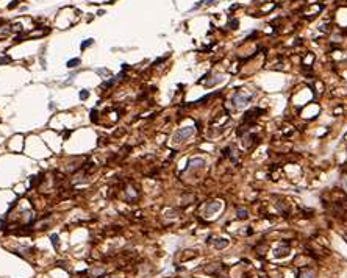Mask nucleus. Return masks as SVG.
Masks as SVG:
<instances>
[{"instance_id":"nucleus-16","label":"nucleus","mask_w":347,"mask_h":278,"mask_svg":"<svg viewBox=\"0 0 347 278\" xmlns=\"http://www.w3.org/2000/svg\"><path fill=\"white\" fill-rule=\"evenodd\" d=\"M261 278H266V277H261Z\"/></svg>"},{"instance_id":"nucleus-13","label":"nucleus","mask_w":347,"mask_h":278,"mask_svg":"<svg viewBox=\"0 0 347 278\" xmlns=\"http://www.w3.org/2000/svg\"><path fill=\"white\" fill-rule=\"evenodd\" d=\"M3 227H5V220H3V219H2V220H0V230H2Z\"/></svg>"},{"instance_id":"nucleus-1","label":"nucleus","mask_w":347,"mask_h":278,"mask_svg":"<svg viewBox=\"0 0 347 278\" xmlns=\"http://www.w3.org/2000/svg\"><path fill=\"white\" fill-rule=\"evenodd\" d=\"M194 127H183V128H178L175 131V134H173V142H183V141H186L189 138V136H193L194 134Z\"/></svg>"},{"instance_id":"nucleus-3","label":"nucleus","mask_w":347,"mask_h":278,"mask_svg":"<svg viewBox=\"0 0 347 278\" xmlns=\"http://www.w3.org/2000/svg\"><path fill=\"white\" fill-rule=\"evenodd\" d=\"M221 206H222L221 202H211V203H208L207 208H205V216H211V214L217 213L219 209H221Z\"/></svg>"},{"instance_id":"nucleus-2","label":"nucleus","mask_w":347,"mask_h":278,"mask_svg":"<svg viewBox=\"0 0 347 278\" xmlns=\"http://www.w3.org/2000/svg\"><path fill=\"white\" fill-rule=\"evenodd\" d=\"M250 99H252V97L247 95V94H244V92H236L233 95V105L236 108H244L245 105L250 102Z\"/></svg>"},{"instance_id":"nucleus-11","label":"nucleus","mask_w":347,"mask_h":278,"mask_svg":"<svg viewBox=\"0 0 347 278\" xmlns=\"http://www.w3.org/2000/svg\"><path fill=\"white\" fill-rule=\"evenodd\" d=\"M88 95H89V94H88V91H81V92H80V99H81V100H85V99H88Z\"/></svg>"},{"instance_id":"nucleus-15","label":"nucleus","mask_w":347,"mask_h":278,"mask_svg":"<svg viewBox=\"0 0 347 278\" xmlns=\"http://www.w3.org/2000/svg\"><path fill=\"white\" fill-rule=\"evenodd\" d=\"M344 186H346V188H347V178L344 180Z\"/></svg>"},{"instance_id":"nucleus-6","label":"nucleus","mask_w":347,"mask_h":278,"mask_svg":"<svg viewBox=\"0 0 347 278\" xmlns=\"http://www.w3.org/2000/svg\"><path fill=\"white\" fill-rule=\"evenodd\" d=\"M238 219H245L247 217V209H244V208H238Z\"/></svg>"},{"instance_id":"nucleus-9","label":"nucleus","mask_w":347,"mask_h":278,"mask_svg":"<svg viewBox=\"0 0 347 278\" xmlns=\"http://www.w3.org/2000/svg\"><path fill=\"white\" fill-rule=\"evenodd\" d=\"M50 239H52V244L55 245V247H58V236H56V234H52V236H50Z\"/></svg>"},{"instance_id":"nucleus-14","label":"nucleus","mask_w":347,"mask_h":278,"mask_svg":"<svg viewBox=\"0 0 347 278\" xmlns=\"http://www.w3.org/2000/svg\"><path fill=\"white\" fill-rule=\"evenodd\" d=\"M16 5H17V0H14V2H13V3H11V5H10V8H14Z\"/></svg>"},{"instance_id":"nucleus-7","label":"nucleus","mask_w":347,"mask_h":278,"mask_svg":"<svg viewBox=\"0 0 347 278\" xmlns=\"http://www.w3.org/2000/svg\"><path fill=\"white\" fill-rule=\"evenodd\" d=\"M299 278H314V275H313V272H310V270H303L299 275Z\"/></svg>"},{"instance_id":"nucleus-8","label":"nucleus","mask_w":347,"mask_h":278,"mask_svg":"<svg viewBox=\"0 0 347 278\" xmlns=\"http://www.w3.org/2000/svg\"><path fill=\"white\" fill-rule=\"evenodd\" d=\"M80 64V60L78 58H75V60H71V61H67V67H75V66H78Z\"/></svg>"},{"instance_id":"nucleus-12","label":"nucleus","mask_w":347,"mask_h":278,"mask_svg":"<svg viewBox=\"0 0 347 278\" xmlns=\"http://www.w3.org/2000/svg\"><path fill=\"white\" fill-rule=\"evenodd\" d=\"M3 63H10V58H2V60H0V64H3Z\"/></svg>"},{"instance_id":"nucleus-4","label":"nucleus","mask_w":347,"mask_h":278,"mask_svg":"<svg viewBox=\"0 0 347 278\" xmlns=\"http://www.w3.org/2000/svg\"><path fill=\"white\" fill-rule=\"evenodd\" d=\"M205 164V161L202 158H194V159H191L189 164H188V169H199V167H202Z\"/></svg>"},{"instance_id":"nucleus-10","label":"nucleus","mask_w":347,"mask_h":278,"mask_svg":"<svg viewBox=\"0 0 347 278\" xmlns=\"http://www.w3.org/2000/svg\"><path fill=\"white\" fill-rule=\"evenodd\" d=\"M91 44H92V39H86L85 42L81 44V49H86V47H88V45H91Z\"/></svg>"},{"instance_id":"nucleus-5","label":"nucleus","mask_w":347,"mask_h":278,"mask_svg":"<svg viewBox=\"0 0 347 278\" xmlns=\"http://www.w3.org/2000/svg\"><path fill=\"white\" fill-rule=\"evenodd\" d=\"M214 245H216V248H225L228 245V241L227 239H216Z\"/></svg>"}]
</instances>
